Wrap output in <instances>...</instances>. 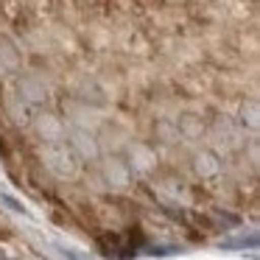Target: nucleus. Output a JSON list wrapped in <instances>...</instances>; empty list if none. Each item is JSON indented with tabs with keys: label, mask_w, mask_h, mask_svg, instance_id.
<instances>
[{
	"label": "nucleus",
	"mask_w": 260,
	"mask_h": 260,
	"mask_svg": "<svg viewBox=\"0 0 260 260\" xmlns=\"http://www.w3.org/2000/svg\"><path fill=\"white\" fill-rule=\"evenodd\" d=\"M42 168L59 182H73L79 179L84 162L64 143H51V146H42Z\"/></svg>",
	"instance_id": "1"
},
{
	"label": "nucleus",
	"mask_w": 260,
	"mask_h": 260,
	"mask_svg": "<svg viewBox=\"0 0 260 260\" xmlns=\"http://www.w3.org/2000/svg\"><path fill=\"white\" fill-rule=\"evenodd\" d=\"M95 165H98L101 182L112 193H123L135 185V171L129 168V162H126V157L120 151H104L101 157L95 159Z\"/></svg>",
	"instance_id": "2"
},
{
	"label": "nucleus",
	"mask_w": 260,
	"mask_h": 260,
	"mask_svg": "<svg viewBox=\"0 0 260 260\" xmlns=\"http://www.w3.org/2000/svg\"><path fill=\"white\" fill-rule=\"evenodd\" d=\"M12 95L17 98L20 104H25L28 109L51 107V87H48V81L42 79L40 73H25V70H20V73L14 76Z\"/></svg>",
	"instance_id": "3"
},
{
	"label": "nucleus",
	"mask_w": 260,
	"mask_h": 260,
	"mask_svg": "<svg viewBox=\"0 0 260 260\" xmlns=\"http://www.w3.org/2000/svg\"><path fill=\"white\" fill-rule=\"evenodd\" d=\"M31 126V135L42 143V146H51V143H64V135H68V120L64 115L53 112L51 107L45 109H37L28 120Z\"/></svg>",
	"instance_id": "4"
},
{
	"label": "nucleus",
	"mask_w": 260,
	"mask_h": 260,
	"mask_svg": "<svg viewBox=\"0 0 260 260\" xmlns=\"http://www.w3.org/2000/svg\"><path fill=\"white\" fill-rule=\"evenodd\" d=\"M64 146L81 159V162H95L101 157V146H98L95 129H84V126H68V135H64Z\"/></svg>",
	"instance_id": "5"
},
{
	"label": "nucleus",
	"mask_w": 260,
	"mask_h": 260,
	"mask_svg": "<svg viewBox=\"0 0 260 260\" xmlns=\"http://www.w3.org/2000/svg\"><path fill=\"white\" fill-rule=\"evenodd\" d=\"M120 154L126 157V162H129L132 171H135V176H148V174H154L157 165H159L157 148H154L151 143H143V140H135V143L129 140Z\"/></svg>",
	"instance_id": "6"
},
{
	"label": "nucleus",
	"mask_w": 260,
	"mask_h": 260,
	"mask_svg": "<svg viewBox=\"0 0 260 260\" xmlns=\"http://www.w3.org/2000/svg\"><path fill=\"white\" fill-rule=\"evenodd\" d=\"M207 123L210 120L204 118L202 112H196V109H182V112L174 118V126H176L179 140H187V143H202L204 137L210 135Z\"/></svg>",
	"instance_id": "7"
},
{
	"label": "nucleus",
	"mask_w": 260,
	"mask_h": 260,
	"mask_svg": "<svg viewBox=\"0 0 260 260\" xmlns=\"http://www.w3.org/2000/svg\"><path fill=\"white\" fill-rule=\"evenodd\" d=\"M190 171L199 176V179L204 182H213L218 179L221 174H224V159H221V154L215 151V148H196V151L190 154Z\"/></svg>",
	"instance_id": "8"
},
{
	"label": "nucleus",
	"mask_w": 260,
	"mask_h": 260,
	"mask_svg": "<svg viewBox=\"0 0 260 260\" xmlns=\"http://www.w3.org/2000/svg\"><path fill=\"white\" fill-rule=\"evenodd\" d=\"M76 101L84 104V107H90V109H95V112H101V109L109 107V92L98 79L81 76L79 84H76Z\"/></svg>",
	"instance_id": "9"
},
{
	"label": "nucleus",
	"mask_w": 260,
	"mask_h": 260,
	"mask_svg": "<svg viewBox=\"0 0 260 260\" xmlns=\"http://www.w3.org/2000/svg\"><path fill=\"white\" fill-rule=\"evenodd\" d=\"M23 68H25V53L20 48V42L12 34L0 31V73L17 76Z\"/></svg>",
	"instance_id": "10"
},
{
	"label": "nucleus",
	"mask_w": 260,
	"mask_h": 260,
	"mask_svg": "<svg viewBox=\"0 0 260 260\" xmlns=\"http://www.w3.org/2000/svg\"><path fill=\"white\" fill-rule=\"evenodd\" d=\"M207 132H213V135L218 137L221 143L232 146L235 135H238V132H243V129L238 126V120H235V118H230V115H215L213 123H207Z\"/></svg>",
	"instance_id": "11"
},
{
	"label": "nucleus",
	"mask_w": 260,
	"mask_h": 260,
	"mask_svg": "<svg viewBox=\"0 0 260 260\" xmlns=\"http://www.w3.org/2000/svg\"><path fill=\"white\" fill-rule=\"evenodd\" d=\"M151 129H154V143L157 146H176L179 143V135H176V126L171 118H157Z\"/></svg>",
	"instance_id": "12"
},
{
	"label": "nucleus",
	"mask_w": 260,
	"mask_h": 260,
	"mask_svg": "<svg viewBox=\"0 0 260 260\" xmlns=\"http://www.w3.org/2000/svg\"><path fill=\"white\" fill-rule=\"evenodd\" d=\"M241 126L243 132H257V126H260V115H257V104L254 101H249V104H243L241 107Z\"/></svg>",
	"instance_id": "13"
},
{
	"label": "nucleus",
	"mask_w": 260,
	"mask_h": 260,
	"mask_svg": "<svg viewBox=\"0 0 260 260\" xmlns=\"http://www.w3.org/2000/svg\"><path fill=\"white\" fill-rule=\"evenodd\" d=\"M62 254H64L68 260H87V257H81L79 252H73V249H62Z\"/></svg>",
	"instance_id": "14"
},
{
	"label": "nucleus",
	"mask_w": 260,
	"mask_h": 260,
	"mask_svg": "<svg viewBox=\"0 0 260 260\" xmlns=\"http://www.w3.org/2000/svg\"><path fill=\"white\" fill-rule=\"evenodd\" d=\"M0 260H20V257H12V254H6V249H0Z\"/></svg>",
	"instance_id": "15"
}]
</instances>
